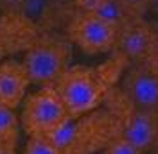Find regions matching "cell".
Masks as SVG:
<instances>
[{
  "label": "cell",
  "mask_w": 158,
  "mask_h": 154,
  "mask_svg": "<svg viewBox=\"0 0 158 154\" xmlns=\"http://www.w3.org/2000/svg\"><path fill=\"white\" fill-rule=\"evenodd\" d=\"M126 59L120 56L118 61L102 65L99 68L74 67L69 68L58 81L52 84L59 93L63 104L69 109L72 118H77L95 111L99 104L106 99L111 83L120 74V65Z\"/></svg>",
  "instance_id": "6da1fadb"
},
{
  "label": "cell",
  "mask_w": 158,
  "mask_h": 154,
  "mask_svg": "<svg viewBox=\"0 0 158 154\" xmlns=\"http://www.w3.org/2000/svg\"><path fill=\"white\" fill-rule=\"evenodd\" d=\"M122 135L120 113L117 115H92V111L77 118H69L49 138L63 154H94L106 149L110 142Z\"/></svg>",
  "instance_id": "7a4b0ae2"
},
{
  "label": "cell",
  "mask_w": 158,
  "mask_h": 154,
  "mask_svg": "<svg viewBox=\"0 0 158 154\" xmlns=\"http://www.w3.org/2000/svg\"><path fill=\"white\" fill-rule=\"evenodd\" d=\"M69 118L72 116L69 115V109L54 86H41L38 91L25 99L22 111V125L29 136H49Z\"/></svg>",
  "instance_id": "3957f363"
},
{
  "label": "cell",
  "mask_w": 158,
  "mask_h": 154,
  "mask_svg": "<svg viewBox=\"0 0 158 154\" xmlns=\"http://www.w3.org/2000/svg\"><path fill=\"white\" fill-rule=\"evenodd\" d=\"M70 48L58 39H43L27 50L23 67L31 83L41 86H52L69 70Z\"/></svg>",
  "instance_id": "277c9868"
},
{
  "label": "cell",
  "mask_w": 158,
  "mask_h": 154,
  "mask_svg": "<svg viewBox=\"0 0 158 154\" xmlns=\"http://www.w3.org/2000/svg\"><path fill=\"white\" fill-rule=\"evenodd\" d=\"M118 27L94 13L83 11L70 25V38L86 54H102L115 48Z\"/></svg>",
  "instance_id": "5b68a950"
},
{
  "label": "cell",
  "mask_w": 158,
  "mask_h": 154,
  "mask_svg": "<svg viewBox=\"0 0 158 154\" xmlns=\"http://www.w3.org/2000/svg\"><path fill=\"white\" fill-rule=\"evenodd\" d=\"M122 99L124 102L118 109L120 120H122V136L142 152H148L155 147V142H156L158 111L133 106L124 95Z\"/></svg>",
  "instance_id": "8992f818"
},
{
  "label": "cell",
  "mask_w": 158,
  "mask_h": 154,
  "mask_svg": "<svg viewBox=\"0 0 158 154\" xmlns=\"http://www.w3.org/2000/svg\"><path fill=\"white\" fill-rule=\"evenodd\" d=\"M156 45L158 36L153 25L142 22L140 16H137L118 29L115 48L126 61L140 63L151 56V52L156 48Z\"/></svg>",
  "instance_id": "52a82bcc"
},
{
  "label": "cell",
  "mask_w": 158,
  "mask_h": 154,
  "mask_svg": "<svg viewBox=\"0 0 158 154\" xmlns=\"http://www.w3.org/2000/svg\"><path fill=\"white\" fill-rule=\"evenodd\" d=\"M122 95L133 106L158 111V77L146 61L135 63L122 79Z\"/></svg>",
  "instance_id": "ba28073f"
},
{
  "label": "cell",
  "mask_w": 158,
  "mask_h": 154,
  "mask_svg": "<svg viewBox=\"0 0 158 154\" xmlns=\"http://www.w3.org/2000/svg\"><path fill=\"white\" fill-rule=\"evenodd\" d=\"M31 84V79L25 72L23 63L4 61L0 63V104L9 107H18L25 99V91Z\"/></svg>",
  "instance_id": "9c48e42d"
},
{
  "label": "cell",
  "mask_w": 158,
  "mask_h": 154,
  "mask_svg": "<svg viewBox=\"0 0 158 154\" xmlns=\"http://www.w3.org/2000/svg\"><path fill=\"white\" fill-rule=\"evenodd\" d=\"M76 2L83 11L94 13L101 18L108 20L110 23L117 25L118 29L133 18H137V14H133L122 4V0H76Z\"/></svg>",
  "instance_id": "30bf717a"
},
{
  "label": "cell",
  "mask_w": 158,
  "mask_h": 154,
  "mask_svg": "<svg viewBox=\"0 0 158 154\" xmlns=\"http://www.w3.org/2000/svg\"><path fill=\"white\" fill-rule=\"evenodd\" d=\"M16 133H18V118L15 115V109L0 104V145L13 147L16 142Z\"/></svg>",
  "instance_id": "8fae6325"
},
{
  "label": "cell",
  "mask_w": 158,
  "mask_h": 154,
  "mask_svg": "<svg viewBox=\"0 0 158 154\" xmlns=\"http://www.w3.org/2000/svg\"><path fill=\"white\" fill-rule=\"evenodd\" d=\"M23 154H63L61 149L45 135H32L27 140Z\"/></svg>",
  "instance_id": "7c38bea8"
},
{
  "label": "cell",
  "mask_w": 158,
  "mask_h": 154,
  "mask_svg": "<svg viewBox=\"0 0 158 154\" xmlns=\"http://www.w3.org/2000/svg\"><path fill=\"white\" fill-rule=\"evenodd\" d=\"M50 7V0H22L20 9L23 18H27L29 22H40Z\"/></svg>",
  "instance_id": "4fadbf2b"
},
{
  "label": "cell",
  "mask_w": 158,
  "mask_h": 154,
  "mask_svg": "<svg viewBox=\"0 0 158 154\" xmlns=\"http://www.w3.org/2000/svg\"><path fill=\"white\" fill-rule=\"evenodd\" d=\"M104 154H144V152L120 135L113 142H110V145L104 149Z\"/></svg>",
  "instance_id": "5bb4252c"
},
{
  "label": "cell",
  "mask_w": 158,
  "mask_h": 154,
  "mask_svg": "<svg viewBox=\"0 0 158 154\" xmlns=\"http://www.w3.org/2000/svg\"><path fill=\"white\" fill-rule=\"evenodd\" d=\"M151 2H153V0H122V4H124L133 14H137V16H140L142 13L149 11Z\"/></svg>",
  "instance_id": "9a60e30c"
},
{
  "label": "cell",
  "mask_w": 158,
  "mask_h": 154,
  "mask_svg": "<svg viewBox=\"0 0 158 154\" xmlns=\"http://www.w3.org/2000/svg\"><path fill=\"white\" fill-rule=\"evenodd\" d=\"M146 63H148L149 67H151V70L155 72V75L158 77V45H156V48L151 52V56L146 59Z\"/></svg>",
  "instance_id": "2e32d148"
},
{
  "label": "cell",
  "mask_w": 158,
  "mask_h": 154,
  "mask_svg": "<svg viewBox=\"0 0 158 154\" xmlns=\"http://www.w3.org/2000/svg\"><path fill=\"white\" fill-rule=\"evenodd\" d=\"M149 11H151V13L155 14V18H156V16H158V0H153V2H151V6H149Z\"/></svg>",
  "instance_id": "e0dca14e"
},
{
  "label": "cell",
  "mask_w": 158,
  "mask_h": 154,
  "mask_svg": "<svg viewBox=\"0 0 158 154\" xmlns=\"http://www.w3.org/2000/svg\"><path fill=\"white\" fill-rule=\"evenodd\" d=\"M0 154H15L13 147H6V145H0Z\"/></svg>",
  "instance_id": "ac0fdd59"
},
{
  "label": "cell",
  "mask_w": 158,
  "mask_h": 154,
  "mask_svg": "<svg viewBox=\"0 0 158 154\" xmlns=\"http://www.w3.org/2000/svg\"><path fill=\"white\" fill-rule=\"evenodd\" d=\"M151 25H153V29H155V32H156V36H158V16L155 18V22H151Z\"/></svg>",
  "instance_id": "d6986e66"
},
{
  "label": "cell",
  "mask_w": 158,
  "mask_h": 154,
  "mask_svg": "<svg viewBox=\"0 0 158 154\" xmlns=\"http://www.w3.org/2000/svg\"><path fill=\"white\" fill-rule=\"evenodd\" d=\"M155 147L158 149V127H156V142H155Z\"/></svg>",
  "instance_id": "ffe728a7"
}]
</instances>
